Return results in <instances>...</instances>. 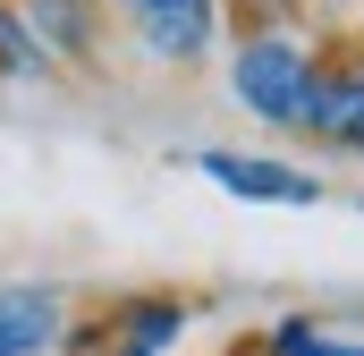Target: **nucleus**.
<instances>
[{
  "instance_id": "1",
  "label": "nucleus",
  "mask_w": 364,
  "mask_h": 356,
  "mask_svg": "<svg viewBox=\"0 0 364 356\" xmlns=\"http://www.w3.org/2000/svg\"><path fill=\"white\" fill-rule=\"evenodd\" d=\"M314 77H322V60H314L296 34H246L237 60H229V93H237L263 127H296Z\"/></svg>"
},
{
  "instance_id": "2",
  "label": "nucleus",
  "mask_w": 364,
  "mask_h": 356,
  "mask_svg": "<svg viewBox=\"0 0 364 356\" xmlns=\"http://www.w3.org/2000/svg\"><path fill=\"white\" fill-rule=\"evenodd\" d=\"M195 170L212 178L220 195H246V204H322V178L279 162V153H195Z\"/></svg>"
},
{
  "instance_id": "3",
  "label": "nucleus",
  "mask_w": 364,
  "mask_h": 356,
  "mask_svg": "<svg viewBox=\"0 0 364 356\" xmlns=\"http://www.w3.org/2000/svg\"><path fill=\"white\" fill-rule=\"evenodd\" d=\"M127 9V26L144 34V51L153 60H203L212 43H220V0H119Z\"/></svg>"
},
{
  "instance_id": "4",
  "label": "nucleus",
  "mask_w": 364,
  "mask_h": 356,
  "mask_svg": "<svg viewBox=\"0 0 364 356\" xmlns=\"http://www.w3.org/2000/svg\"><path fill=\"white\" fill-rule=\"evenodd\" d=\"M186 323H195L186 297H127L102 323V356H170L186 340Z\"/></svg>"
},
{
  "instance_id": "5",
  "label": "nucleus",
  "mask_w": 364,
  "mask_h": 356,
  "mask_svg": "<svg viewBox=\"0 0 364 356\" xmlns=\"http://www.w3.org/2000/svg\"><path fill=\"white\" fill-rule=\"evenodd\" d=\"M296 127H305L314 145H331V153H364V77L356 68H322Z\"/></svg>"
},
{
  "instance_id": "6",
  "label": "nucleus",
  "mask_w": 364,
  "mask_h": 356,
  "mask_svg": "<svg viewBox=\"0 0 364 356\" xmlns=\"http://www.w3.org/2000/svg\"><path fill=\"white\" fill-rule=\"evenodd\" d=\"M68 340V297L60 288H0V356H51Z\"/></svg>"
},
{
  "instance_id": "7",
  "label": "nucleus",
  "mask_w": 364,
  "mask_h": 356,
  "mask_svg": "<svg viewBox=\"0 0 364 356\" xmlns=\"http://www.w3.org/2000/svg\"><path fill=\"white\" fill-rule=\"evenodd\" d=\"M26 26H34L43 51H68V60H85V51H93V9H85V0H34Z\"/></svg>"
},
{
  "instance_id": "8",
  "label": "nucleus",
  "mask_w": 364,
  "mask_h": 356,
  "mask_svg": "<svg viewBox=\"0 0 364 356\" xmlns=\"http://www.w3.org/2000/svg\"><path fill=\"white\" fill-rule=\"evenodd\" d=\"M43 68H51V51H43V43H34V26L0 0V77H43Z\"/></svg>"
},
{
  "instance_id": "9",
  "label": "nucleus",
  "mask_w": 364,
  "mask_h": 356,
  "mask_svg": "<svg viewBox=\"0 0 364 356\" xmlns=\"http://www.w3.org/2000/svg\"><path fill=\"white\" fill-rule=\"evenodd\" d=\"M272 356H364V340H339V331H322V323L288 314V323L272 331Z\"/></svg>"
},
{
  "instance_id": "10",
  "label": "nucleus",
  "mask_w": 364,
  "mask_h": 356,
  "mask_svg": "<svg viewBox=\"0 0 364 356\" xmlns=\"http://www.w3.org/2000/svg\"><path fill=\"white\" fill-rule=\"evenodd\" d=\"M356 77H364V43H356Z\"/></svg>"
},
{
  "instance_id": "11",
  "label": "nucleus",
  "mask_w": 364,
  "mask_h": 356,
  "mask_svg": "<svg viewBox=\"0 0 364 356\" xmlns=\"http://www.w3.org/2000/svg\"><path fill=\"white\" fill-rule=\"evenodd\" d=\"M279 9H305V0H279Z\"/></svg>"
},
{
  "instance_id": "12",
  "label": "nucleus",
  "mask_w": 364,
  "mask_h": 356,
  "mask_svg": "<svg viewBox=\"0 0 364 356\" xmlns=\"http://www.w3.org/2000/svg\"><path fill=\"white\" fill-rule=\"evenodd\" d=\"M356 212H364V195H356Z\"/></svg>"
}]
</instances>
